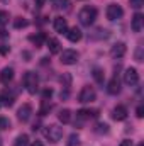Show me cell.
Listing matches in <instances>:
<instances>
[{
    "label": "cell",
    "mask_w": 144,
    "mask_h": 146,
    "mask_svg": "<svg viewBox=\"0 0 144 146\" xmlns=\"http://www.w3.org/2000/svg\"><path fill=\"white\" fill-rule=\"evenodd\" d=\"M14 27H15V29H24V27H27V21L22 19V17H17V19L14 21Z\"/></svg>",
    "instance_id": "23"
},
{
    "label": "cell",
    "mask_w": 144,
    "mask_h": 146,
    "mask_svg": "<svg viewBox=\"0 0 144 146\" xmlns=\"http://www.w3.org/2000/svg\"><path fill=\"white\" fill-rule=\"evenodd\" d=\"M44 2H46V0H36V5H37V7H42V5H44Z\"/></svg>",
    "instance_id": "37"
},
{
    "label": "cell",
    "mask_w": 144,
    "mask_h": 146,
    "mask_svg": "<svg viewBox=\"0 0 144 146\" xmlns=\"http://www.w3.org/2000/svg\"><path fill=\"white\" fill-rule=\"evenodd\" d=\"M9 51H10V48L7 44H0V54H9Z\"/></svg>",
    "instance_id": "33"
},
{
    "label": "cell",
    "mask_w": 144,
    "mask_h": 146,
    "mask_svg": "<svg viewBox=\"0 0 144 146\" xmlns=\"http://www.w3.org/2000/svg\"><path fill=\"white\" fill-rule=\"evenodd\" d=\"M58 119H59L63 124H68V122L71 121V110H70V109L59 110V114H58Z\"/></svg>",
    "instance_id": "20"
},
{
    "label": "cell",
    "mask_w": 144,
    "mask_h": 146,
    "mask_svg": "<svg viewBox=\"0 0 144 146\" xmlns=\"http://www.w3.org/2000/svg\"><path fill=\"white\" fill-rule=\"evenodd\" d=\"M137 146H144V145H143V143H141V145H137Z\"/></svg>",
    "instance_id": "40"
},
{
    "label": "cell",
    "mask_w": 144,
    "mask_h": 146,
    "mask_svg": "<svg viewBox=\"0 0 144 146\" xmlns=\"http://www.w3.org/2000/svg\"><path fill=\"white\" fill-rule=\"evenodd\" d=\"M78 58H80L78 51H75V49H65L61 53V56H59V61L63 65H75L78 61Z\"/></svg>",
    "instance_id": "5"
},
{
    "label": "cell",
    "mask_w": 144,
    "mask_h": 146,
    "mask_svg": "<svg viewBox=\"0 0 144 146\" xmlns=\"http://www.w3.org/2000/svg\"><path fill=\"white\" fill-rule=\"evenodd\" d=\"M48 49H49L51 54H58V53L61 51V44H59V41H58L56 37L48 39Z\"/></svg>",
    "instance_id": "15"
},
{
    "label": "cell",
    "mask_w": 144,
    "mask_h": 146,
    "mask_svg": "<svg viewBox=\"0 0 144 146\" xmlns=\"http://www.w3.org/2000/svg\"><path fill=\"white\" fill-rule=\"evenodd\" d=\"M7 36H9V33H7V31L2 27V29H0V37H7Z\"/></svg>",
    "instance_id": "36"
},
{
    "label": "cell",
    "mask_w": 144,
    "mask_h": 146,
    "mask_svg": "<svg viewBox=\"0 0 144 146\" xmlns=\"http://www.w3.org/2000/svg\"><path fill=\"white\" fill-rule=\"evenodd\" d=\"M0 129H10V121L7 117H0Z\"/></svg>",
    "instance_id": "26"
},
{
    "label": "cell",
    "mask_w": 144,
    "mask_h": 146,
    "mask_svg": "<svg viewBox=\"0 0 144 146\" xmlns=\"http://www.w3.org/2000/svg\"><path fill=\"white\" fill-rule=\"evenodd\" d=\"M31 115H32V107H31V104H24L20 109L17 110V117H19V121H22V122H27V121L31 119Z\"/></svg>",
    "instance_id": "9"
},
{
    "label": "cell",
    "mask_w": 144,
    "mask_h": 146,
    "mask_svg": "<svg viewBox=\"0 0 144 146\" xmlns=\"http://www.w3.org/2000/svg\"><path fill=\"white\" fill-rule=\"evenodd\" d=\"M126 53H127V46H126V42H115V44L112 46V49H110V56L115 58V60L122 58Z\"/></svg>",
    "instance_id": "8"
},
{
    "label": "cell",
    "mask_w": 144,
    "mask_h": 146,
    "mask_svg": "<svg viewBox=\"0 0 144 146\" xmlns=\"http://www.w3.org/2000/svg\"><path fill=\"white\" fill-rule=\"evenodd\" d=\"M31 146H44V145H42L41 141H34V143H32V145H31Z\"/></svg>",
    "instance_id": "38"
},
{
    "label": "cell",
    "mask_w": 144,
    "mask_h": 146,
    "mask_svg": "<svg viewBox=\"0 0 144 146\" xmlns=\"http://www.w3.org/2000/svg\"><path fill=\"white\" fill-rule=\"evenodd\" d=\"M0 104H3L5 107H12V106H14V95L9 94L7 90H3V92L0 94Z\"/></svg>",
    "instance_id": "18"
},
{
    "label": "cell",
    "mask_w": 144,
    "mask_h": 146,
    "mask_svg": "<svg viewBox=\"0 0 144 146\" xmlns=\"http://www.w3.org/2000/svg\"><path fill=\"white\" fill-rule=\"evenodd\" d=\"M136 61H143V48L139 46L137 51H136Z\"/></svg>",
    "instance_id": "32"
},
{
    "label": "cell",
    "mask_w": 144,
    "mask_h": 146,
    "mask_svg": "<svg viewBox=\"0 0 144 146\" xmlns=\"http://www.w3.org/2000/svg\"><path fill=\"white\" fill-rule=\"evenodd\" d=\"M24 87H26V90H27L31 95L36 94L37 87H39V76H37V73L26 72V75H24Z\"/></svg>",
    "instance_id": "3"
},
{
    "label": "cell",
    "mask_w": 144,
    "mask_h": 146,
    "mask_svg": "<svg viewBox=\"0 0 144 146\" xmlns=\"http://www.w3.org/2000/svg\"><path fill=\"white\" fill-rule=\"evenodd\" d=\"M29 41H31L36 48H41V46H42V42L46 41V34H44V33H37V34H34V36L29 37Z\"/></svg>",
    "instance_id": "19"
},
{
    "label": "cell",
    "mask_w": 144,
    "mask_h": 146,
    "mask_svg": "<svg viewBox=\"0 0 144 146\" xmlns=\"http://www.w3.org/2000/svg\"><path fill=\"white\" fill-rule=\"evenodd\" d=\"M12 78H14V70L10 66H5L0 72V82L2 83H9V82H12Z\"/></svg>",
    "instance_id": "16"
},
{
    "label": "cell",
    "mask_w": 144,
    "mask_h": 146,
    "mask_svg": "<svg viewBox=\"0 0 144 146\" xmlns=\"http://www.w3.org/2000/svg\"><path fill=\"white\" fill-rule=\"evenodd\" d=\"M119 146H132V141H131V139H124Z\"/></svg>",
    "instance_id": "35"
},
{
    "label": "cell",
    "mask_w": 144,
    "mask_h": 146,
    "mask_svg": "<svg viewBox=\"0 0 144 146\" xmlns=\"http://www.w3.org/2000/svg\"><path fill=\"white\" fill-rule=\"evenodd\" d=\"M54 31L56 33H59V34H66V31H68V22H66V19H63V17H56L54 19Z\"/></svg>",
    "instance_id": "13"
},
{
    "label": "cell",
    "mask_w": 144,
    "mask_h": 146,
    "mask_svg": "<svg viewBox=\"0 0 144 146\" xmlns=\"http://www.w3.org/2000/svg\"><path fill=\"white\" fill-rule=\"evenodd\" d=\"M95 97H97L95 90L87 85V87L81 88V92H80V95H78V102H80V104H90V102L95 100Z\"/></svg>",
    "instance_id": "4"
},
{
    "label": "cell",
    "mask_w": 144,
    "mask_h": 146,
    "mask_svg": "<svg viewBox=\"0 0 144 146\" xmlns=\"http://www.w3.org/2000/svg\"><path fill=\"white\" fill-rule=\"evenodd\" d=\"M44 138L49 141V143H58L61 138H63V127L56 126V124H51V126H46L44 129Z\"/></svg>",
    "instance_id": "2"
},
{
    "label": "cell",
    "mask_w": 144,
    "mask_h": 146,
    "mask_svg": "<svg viewBox=\"0 0 144 146\" xmlns=\"http://www.w3.org/2000/svg\"><path fill=\"white\" fill-rule=\"evenodd\" d=\"M70 3H71L70 0H59L56 7H58V9H65V10H68V9H70Z\"/></svg>",
    "instance_id": "28"
},
{
    "label": "cell",
    "mask_w": 144,
    "mask_h": 146,
    "mask_svg": "<svg viewBox=\"0 0 144 146\" xmlns=\"http://www.w3.org/2000/svg\"><path fill=\"white\" fill-rule=\"evenodd\" d=\"M124 82H126V85H129V87H134V85H137L139 83V73L136 68H127L126 73H124Z\"/></svg>",
    "instance_id": "6"
},
{
    "label": "cell",
    "mask_w": 144,
    "mask_h": 146,
    "mask_svg": "<svg viewBox=\"0 0 144 146\" xmlns=\"http://www.w3.org/2000/svg\"><path fill=\"white\" fill-rule=\"evenodd\" d=\"M131 2V7H134V9H141L144 5V0H129Z\"/></svg>",
    "instance_id": "30"
},
{
    "label": "cell",
    "mask_w": 144,
    "mask_h": 146,
    "mask_svg": "<svg viewBox=\"0 0 144 146\" xmlns=\"http://www.w3.org/2000/svg\"><path fill=\"white\" fill-rule=\"evenodd\" d=\"M98 115V110L97 109H81L76 112V117L80 119V121H87V119H90V117H97Z\"/></svg>",
    "instance_id": "11"
},
{
    "label": "cell",
    "mask_w": 144,
    "mask_h": 146,
    "mask_svg": "<svg viewBox=\"0 0 144 146\" xmlns=\"http://www.w3.org/2000/svg\"><path fill=\"white\" fill-rule=\"evenodd\" d=\"M97 133H98V134H102V133H108V124H105V122L97 124Z\"/></svg>",
    "instance_id": "27"
},
{
    "label": "cell",
    "mask_w": 144,
    "mask_h": 146,
    "mask_svg": "<svg viewBox=\"0 0 144 146\" xmlns=\"http://www.w3.org/2000/svg\"><path fill=\"white\" fill-rule=\"evenodd\" d=\"M49 110H51V104H49V100H42V102H41V109H39V114H41V115H46Z\"/></svg>",
    "instance_id": "22"
},
{
    "label": "cell",
    "mask_w": 144,
    "mask_h": 146,
    "mask_svg": "<svg viewBox=\"0 0 144 146\" xmlns=\"http://www.w3.org/2000/svg\"><path fill=\"white\" fill-rule=\"evenodd\" d=\"M107 92L110 94V95H117V94L120 92V82H119V78H117V76H114L112 80H108Z\"/></svg>",
    "instance_id": "12"
},
{
    "label": "cell",
    "mask_w": 144,
    "mask_h": 146,
    "mask_svg": "<svg viewBox=\"0 0 144 146\" xmlns=\"http://www.w3.org/2000/svg\"><path fill=\"white\" fill-rule=\"evenodd\" d=\"M51 95H53V90H51V88H46V90L42 92V100H48V99H51Z\"/></svg>",
    "instance_id": "31"
},
{
    "label": "cell",
    "mask_w": 144,
    "mask_h": 146,
    "mask_svg": "<svg viewBox=\"0 0 144 146\" xmlns=\"http://www.w3.org/2000/svg\"><path fill=\"white\" fill-rule=\"evenodd\" d=\"M112 117H114L115 121H124V119L127 117V109H126L124 106H117L115 109L112 110Z\"/></svg>",
    "instance_id": "14"
},
{
    "label": "cell",
    "mask_w": 144,
    "mask_h": 146,
    "mask_svg": "<svg viewBox=\"0 0 144 146\" xmlns=\"http://www.w3.org/2000/svg\"><path fill=\"white\" fill-rule=\"evenodd\" d=\"M9 19H10L9 12H5V10H0V26H5V24L9 22Z\"/></svg>",
    "instance_id": "25"
},
{
    "label": "cell",
    "mask_w": 144,
    "mask_h": 146,
    "mask_svg": "<svg viewBox=\"0 0 144 146\" xmlns=\"http://www.w3.org/2000/svg\"><path fill=\"white\" fill-rule=\"evenodd\" d=\"M0 146H2V138H0Z\"/></svg>",
    "instance_id": "39"
},
{
    "label": "cell",
    "mask_w": 144,
    "mask_h": 146,
    "mask_svg": "<svg viewBox=\"0 0 144 146\" xmlns=\"http://www.w3.org/2000/svg\"><path fill=\"white\" fill-rule=\"evenodd\" d=\"M143 26H144V15L141 14V12L134 14V17H132V22H131V27H132V31H134V33H141V31H143Z\"/></svg>",
    "instance_id": "10"
},
{
    "label": "cell",
    "mask_w": 144,
    "mask_h": 146,
    "mask_svg": "<svg viewBox=\"0 0 144 146\" xmlns=\"http://www.w3.org/2000/svg\"><path fill=\"white\" fill-rule=\"evenodd\" d=\"M97 9L95 7H90V5H87V7H83L81 10H80V14H78V19H80V22L83 24V26H92L93 22H95V19H97Z\"/></svg>",
    "instance_id": "1"
},
{
    "label": "cell",
    "mask_w": 144,
    "mask_h": 146,
    "mask_svg": "<svg viewBox=\"0 0 144 146\" xmlns=\"http://www.w3.org/2000/svg\"><path fill=\"white\" fill-rule=\"evenodd\" d=\"M93 78L97 83H104V72L100 68H93Z\"/></svg>",
    "instance_id": "24"
},
{
    "label": "cell",
    "mask_w": 144,
    "mask_h": 146,
    "mask_svg": "<svg viewBox=\"0 0 144 146\" xmlns=\"http://www.w3.org/2000/svg\"><path fill=\"white\" fill-rule=\"evenodd\" d=\"M122 15H124V10H122L120 5L110 3V5L107 7V19L108 21H117V19H120Z\"/></svg>",
    "instance_id": "7"
},
{
    "label": "cell",
    "mask_w": 144,
    "mask_h": 146,
    "mask_svg": "<svg viewBox=\"0 0 144 146\" xmlns=\"http://www.w3.org/2000/svg\"><path fill=\"white\" fill-rule=\"evenodd\" d=\"M68 145H70V146H78V145H80V138H78L76 134H71V136H70Z\"/></svg>",
    "instance_id": "29"
},
{
    "label": "cell",
    "mask_w": 144,
    "mask_h": 146,
    "mask_svg": "<svg viewBox=\"0 0 144 146\" xmlns=\"http://www.w3.org/2000/svg\"><path fill=\"white\" fill-rule=\"evenodd\" d=\"M81 36H83V34H81V31H80L78 27H71V29L66 31V37H68L71 42H78V41L81 39Z\"/></svg>",
    "instance_id": "17"
},
{
    "label": "cell",
    "mask_w": 144,
    "mask_h": 146,
    "mask_svg": "<svg viewBox=\"0 0 144 146\" xmlns=\"http://www.w3.org/2000/svg\"><path fill=\"white\" fill-rule=\"evenodd\" d=\"M14 146H29V136L27 134H19L14 141Z\"/></svg>",
    "instance_id": "21"
},
{
    "label": "cell",
    "mask_w": 144,
    "mask_h": 146,
    "mask_svg": "<svg viewBox=\"0 0 144 146\" xmlns=\"http://www.w3.org/2000/svg\"><path fill=\"white\" fill-rule=\"evenodd\" d=\"M136 115H137L139 119H141V117L144 115V107H143V106H139V107L136 109Z\"/></svg>",
    "instance_id": "34"
}]
</instances>
